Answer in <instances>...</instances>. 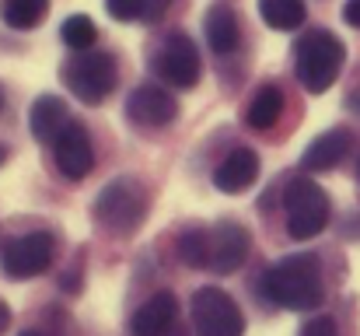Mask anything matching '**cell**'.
<instances>
[{
  "mask_svg": "<svg viewBox=\"0 0 360 336\" xmlns=\"http://www.w3.org/2000/svg\"><path fill=\"white\" fill-rule=\"evenodd\" d=\"M357 179H360V165H357Z\"/></svg>",
  "mask_w": 360,
  "mask_h": 336,
  "instance_id": "cell-30",
  "label": "cell"
},
{
  "mask_svg": "<svg viewBox=\"0 0 360 336\" xmlns=\"http://www.w3.org/2000/svg\"><path fill=\"white\" fill-rule=\"evenodd\" d=\"M283 207H287V231L297 242L322 235L329 224V214H333L326 189L311 179H294L283 193Z\"/></svg>",
  "mask_w": 360,
  "mask_h": 336,
  "instance_id": "cell-4",
  "label": "cell"
},
{
  "mask_svg": "<svg viewBox=\"0 0 360 336\" xmlns=\"http://www.w3.org/2000/svg\"><path fill=\"white\" fill-rule=\"evenodd\" d=\"M56 168L60 175H67L70 182H81L91 175L95 168V151H91V137L81 123H67L60 133H56Z\"/></svg>",
  "mask_w": 360,
  "mask_h": 336,
  "instance_id": "cell-9",
  "label": "cell"
},
{
  "mask_svg": "<svg viewBox=\"0 0 360 336\" xmlns=\"http://www.w3.org/2000/svg\"><path fill=\"white\" fill-rule=\"evenodd\" d=\"M53 256H56V238L49 231H28V235H18V238L4 242L0 270L11 280H28V277L46 273L53 266Z\"/></svg>",
  "mask_w": 360,
  "mask_h": 336,
  "instance_id": "cell-6",
  "label": "cell"
},
{
  "mask_svg": "<svg viewBox=\"0 0 360 336\" xmlns=\"http://www.w3.org/2000/svg\"><path fill=\"white\" fill-rule=\"evenodd\" d=\"M200 70H203V63H200L196 42L186 32H172L154 56V74L175 88H193L200 81Z\"/></svg>",
  "mask_w": 360,
  "mask_h": 336,
  "instance_id": "cell-8",
  "label": "cell"
},
{
  "mask_svg": "<svg viewBox=\"0 0 360 336\" xmlns=\"http://www.w3.org/2000/svg\"><path fill=\"white\" fill-rule=\"evenodd\" d=\"M301 336H336V323H333L329 316H319V319H311V323L301 330Z\"/></svg>",
  "mask_w": 360,
  "mask_h": 336,
  "instance_id": "cell-23",
  "label": "cell"
},
{
  "mask_svg": "<svg viewBox=\"0 0 360 336\" xmlns=\"http://www.w3.org/2000/svg\"><path fill=\"white\" fill-rule=\"evenodd\" d=\"M203 32H207V42H210L214 53H235L241 42V25L235 7H228V4L210 7L207 18H203Z\"/></svg>",
  "mask_w": 360,
  "mask_h": 336,
  "instance_id": "cell-16",
  "label": "cell"
},
{
  "mask_svg": "<svg viewBox=\"0 0 360 336\" xmlns=\"http://www.w3.org/2000/svg\"><path fill=\"white\" fill-rule=\"evenodd\" d=\"M350 154V133L347 130H326L322 137L311 140V147L301 154L304 172H329Z\"/></svg>",
  "mask_w": 360,
  "mask_h": 336,
  "instance_id": "cell-14",
  "label": "cell"
},
{
  "mask_svg": "<svg viewBox=\"0 0 360 336\" xmlns=\"http://www.w3.org/2000/svg\"><path fill=\"white\" fill-rule=\"evenodd\" d=\"M259 14H262V21H266L269 28H276V32H294V28H301L304 18H308V11H304L301 0H259Z\"/></svg>",
  "mask_w": 360,
  "mask_h": 336,
  "instance_id": "cell-18",
  "label": "cell"
},
{
  "mask_svg": "<svg viewBox=\"0 0 360 336\" xmlns=\"http://www.w3.org/2000/svg\"><path fill=\"white\" fill-rule=\"evenodd\" d=\"M4 158H7V151H4V147H0V165H4Z\"/></svg>",
  "mask_w": 360,
  "mask_h": 336,
  "instance_id": "cell-29",
  "label": "cell"
},
{
  "mask_svg": "<svg viewBox=\"0 0 360 336\" xmlns=\"http://www.w3.org/2000/svg\"><path fill=\"white\" fill-rule=\"evenodd\" d=\"M7 326H11V309H7V301H0V336L7 333Z\"/></svg>",
  "mask_w": 360,
  "mask_h": 336,
  "instance_id": "cell-26",
  "label": "cell"
},
{
  "mask_svg": "<svg viewBox=\"0 0 360 336\" xmlns=\"http://www.w3.org/2000/svg\"><path fill=\"white\" fill-rule=\"evenodd\" d=\"M0 14L11 28L28 32V28L42 25V18L49 14V0H0Z\"/></svg>",
  "mask_w": 360,
  "mask_h": 336,
  "instance_id": "cell-19",
  "label": "cell"
},
{
  "mask_svg": "<svg viewBox=\"0 0 360 336\" xmlns=\"http://www.w3.org/2000/svg\"><path fill=\"white\" fill-rule=\"evenodd\" d=\"M343 18H347V25L360 28V0H347V7H343Z\"/></svg>",
  "mask_w": 360,
  "mask_h": 336,
  "instance_id": "cell-25",
  "label": "cell"
},
{
  "mask_svg": "<svg viewBox=\"0 0 360 336\" xmlns=\"http://www.w3.org/2000/svg\"><path fill=\"white\" fill-rule=\"evenodd\" d=\"M21 336H49V333H39V330H28V333H21Z\"/></svg>",
  "mask_w": 360,
  "mask_h": 336,
  "instance_id": "cell-28",
  "label": "cell"
},
{
  "mask_svg": "<svg viewBox=\"0 0 360 336\" xmlns=\"http://www.w3.org/2000/svg\"><path fill=\"white\" fill-rule=\"evenodd\" d=\"M255 179H259V154L248 151V147L231 151V154L214 168V186H217L221 193H245Z\"/></svg>",
  "mask_w": 360,
  "mask_h": 336,
  "instance_id": "cell-13",
  "label": "cell"
},
{
  "mask_svg": "<svg viewBox=\"0 0 360 336\" xmlns=\"http://www.w3.org/2000/svg\"><path fill=\"white\" fill-rule=\"evenodd\" d=\"M63 81L67 88L88 102V106H98L112 95L116 88V60L109 53H91V49H81L67 67H63Z\"/></svg>",
  "mask_w": 360,
  "mask_h": 336,
  "instance_id": "cell-5",
  "label": "cell"
},
{
  "mask_svg": "<svg viewBox=\"0 0 360 336\" xmlns=\"http://www.w3.org/2000/svg\"><path fill=\"white\" fill-rule=\"evenodd\" d=\"M262 291L273 305H283L290 312H308L322 305L326 287H322V263L315 252H294L280 259L276 266L266 270Z\"/></svg>",
  "mask_w": 360,
  "mask_h": 336,
  "instance_id": "cell-1",
  "label": "cell"
},
{
  "mask_svg": "<svg viewBox=\"0 0 360 336\" xmlns=\"http://www.w3.org/2000/svg\"><path fill=\"white\" fill-rule=\"evenodd\" d=\"M60 35H63V42H67L74 53H81V49H91V46H95L98 28H95V21H91L88 14H70V18L63 21Z\"/></svg>",
  "mask_w": 360,
  "mask_h": 336,
  "instance_id": "cell-21",
  "label": "cell"
},
{
  "mask_svg": "<svg viewBox=\"0 0 360 336\" xmlns=\"http://www.w3.org/2000/svg\"><path fill=\"white\" fill-rule=\"evenodd\" d=\"M105 11L116 21H136L143 18V0H105Z\"/></svg>",
  "mask_w": 360,
  "mask_h": 336,
  "instance_id": "cell-22",
  "label": "cell"
},
{
  "mask_svg": "<svg viewBox=\"0 0 360 336\" xmlns=\"http://www.w3.org/2000/svg\"><path fill=\"white\" fill-rule=\"evenodd\" d=\"M280 116H283V92L273 88V85H266L262 92L252 95V102L245 109V123L252 130H269V126L280 123Z\"/></svg>",
  "mask_w": 360,
  "mask_h": 336,
  "instance_id": "cell-17",
  "label": "cell"
},
{
  "mask_svg": "<svg viewBox=\"0 0 360 336\" xmlns=\"http://www.w3.org/2000/svg\"><path fill=\"white\" fill-rule=\"evenodd\" d=\"M143 214H147V189L133 175L112 179L95 200V221L109 235H133Z\"/></svg>",
  "mask_w": 360,
  "mask_h": 336,
  "instance_id": "cell-3",
  "label": "cell"
},
{
  "mask_svg": "<svg viewBox=\"0 0 360 336\" xmlns=\"http://www.w3.org/2000/svg\"><path fill=\"white\" fill-rule=\"evenodd\" d=\"M294 53H297V81L308 95L329 92L347 60V49L333 32H308Z\"/></svg>",
  "mask_w": 360,
  "mask_h": 336,
  "instance_id": "cell-2",
  "label": "cell"
},
{
  "mask_svg": "<svg viewBox=\"0 0 360 336\" xmlns=\"http://www.w3.org/2000/svg\"><path fill=\"white\" fill-rule=\"evenodd\" d=\"M67 123H70V119H67V102H63L60 95H39V99L32 102V109H28V130H32V137H35L39 144L56 140V133H60Z\"/></svg>",
  "mask_w": 360,
  "mask_h": 336,
  "instance_id": "cell-15",
  "label": "cell"
},
{
  "mask_svg": "<svg viewBox=\"0 0 360 336\" xmlns=\"http://www.w3.org/2000/svg\"><path fill=\"white\" fill-rule=\"evenodd\" d=\"M193 326H196V336H241L245 316L228 291L200 287L193 294Z\"/></svg>",
  "mask_w": 360,
  "mask_h": 336,
  "instance_id": "cell-7",
  "label": "cell"
},
{
  "mask_svg": "<svg viewBox=\"0 0 360 336\" xmlns=\"http://www.w3.org/2000/svg\"><path fill=\"white\" fill-rule=\"evenodd\" d=\"M179 323V301L172 291H158L154 298H147L133 319H129V333L133 336H161Z\"/></svg>",
  "mask_w": 360,
  "mask_h": 336,
  "instance_id": "cell-12",
  "label": "cell"
},
{
  "mask_svg": "<svg viewBox=\"0 0 360 336\" xmlns=\"http://www.w3.org/2000/svg\"><path fill=\"white\" fill-rule=\"evenodd\" d=\"M179 259H182L186 266H193V270L207 266V263H210V231H207V228H189V231H182V238H179Z\"/></svg>",
  "mask_w": 360,
  "mask_h": 336,
  "instance_id": "cell-20",
  "label": "cell"
},
{
  "mask_svg": "<svg viewBox=\"0 0 360 336\" xmlns=\"http://www.w3.org/2000/svg\"><path fill=\"white\" fill-rule=\"evenodd\" d=\"M0 106H4V95H0Z\"/></svg>",
  "mask_w": 360,
  "mask_h": 336,
  "instance_id": "cell-31",
  "label": "cell"
},
{
  "mask_svg": "<svg viewBox=\"0 0 360 336\" xmlns=\"http://www.w3.org/2000/svg\"><path fill=\"white\" fill-rule=\"evenodd\" d=\"M126 116L136 126H168L179 116V102L161 85H140L126 99Z\"/></svg>",
  "mask_w": 360,
  "mask_h": 336,
  "instance_id": "cell-10",
  "label": "cell"
},
{
  "mask_svg": "<svg viewBox=\"0 0 360 336\" xmlns=\"http://www.w3.org/2000/svg\"><path fill=\"white\" fill-rule=\"evenodd\" d=\"M161 336H186V333H182V330H179V323H175L172 330H165V333H161Z\"/></svg>",
  "mask_w": 360,
  "mask_h": 336,
  "instance_id": "cell-27",
  "label": "cell"
},
{
  "mask_svg": "<svg viewBox=\"0 0 360 336\" xmlns=\"http://www.w3.org/2000/svg\"><path fill=\"white\" fill-rule=\"evenodd\" d=\"M248 231L238 221H221L217 228H210V270L214 273H235L245 256H248Z\"/></svg>",
  "mask_w": 360,
  "mask_h": 336,
  "instance_id": "cell-11",
  "label": "cell"
},
{
  "mask_svg": "<svg viewBox=\"0 0 360 336\" xmlns=\"http://www.w3.org/2000/svg\"><path fill=\"white\" fill-rule=\"evenodd\" d=\"M168 4H172V0H143V18H147V21H158Z\"/></svg>",
  "mask_w": 360,
  "mask_h": 336,
  "instance_id": "cell-24",
  "label": "cell"
}]
</instances>
